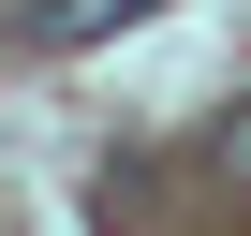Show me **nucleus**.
<instances>
[{"mask_svg":"<svg viewBox=\"0 0 251 236\" xmlns=\"http://www.w3.org/2000/svg\"><path fill=\"white\" fill-rule=\"evenodd\" d=\"M222 177H236V192H251V103H236V118H222Z\"/></svg>","mask_w":251,"mask_h":236,"instance_id":"f03ea898","label":"nucleus"},{"mask_svg":"<svg viewBox=\"0 0 251 236\" xmlns=\"http://www.w3.org/2000/svg\"><path fill=\"white\" fill-rule=\"evenodd\" d=\"M148 0H30V45L59 59V45H103V30H133Z\"/></svg>","mask_w":251,"mask_h":236,"instance_id":"f257e3e1","label":"nucleus"}]
</instances>
